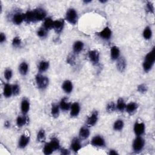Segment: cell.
<instances>
[{
    "mask_svg": "<svg viewBox=\"0 0 155 155\" xmlns=\"http://www.w3.org/2000/svg\"><path fill=\"white\" fill-rule=\"evenodd\" d=\"M155 61V49L154 47L145 56L143 66V69L145 72H149L154 63Z\"/></svg>",
    "mask_w": 155,
    "mask_h": 155,
    "instance_id": "1",
    "label": "cell"
},
{
    "mask_svg": "<svg viewBox=\"0 0 155 155\" xmlns=\"http://www.w3.org/2000/svg\"><path fill=\"white\" fill-rule=\"evenodd\" d=\"M78 14L75 9L73 8L68 9L65 15V20L72 25H75L78 21Z\"/></svg>",
    "mask_w": 155,
    "mask_h": 155,
    "instance_id": "2",
    "label": "cell"
},
{
    "mask_svg": "<svg viewBox=\"0 0 155 155\" xmlns=\"http://www.w3.org/2000/svg\"><path fill=\"white\" fill-rule=\"evenodd\" d=\"M35 80L38 89L41 90L46 89L49 84V79L48 78L41 74H38L35 76Z\"/></svg>",
    "mask_w": 155,
    "mask_h": 155,
    "instance_id": "3",
    "label": "cell"
},
{
    "mask_svg": "<svg viewBox=\"0 0 155 155\" xmlns=\"http://www.w3.org/2000/svg\"><path fill=\"white\" fill-rule=\"evenodd\" d=\"M145 145V141L141 137V136H137L134 139L132 147L134 152H139L142 151Z\"/></svg>",
    "mask_w": 155,
    "mask_h": 155,
    "instance_id": "4",
    "label": "cell"
},
{
    "mask_svg": "<svg viewBox=\"0 0 155 155\" xmlns=\"http://www.w3.org/2000/svg\"><path fill=\"white\" fill-rule=\"evenodd\" d=\"M91 145L96 147H105L106 143L104 138L102 136L96 135L91 141Z\"/></svg>",
    "mask_w": 155,
    "mask_h": 155,
    "instance_id": "5",
    "label": "cell"
},
{
    "mask_svg": "<svg viewBox=\"0 0 155 155\" xmlns=\"http://www.w3.org/2000/svg\"><path fill=\"white\" fill-rule=\"evenodd\" d=\"M33 11L34 13V18H35V22L42 21L46 18L47 13L44 9L38 8Z\"/></svg>",
    "mask_w": 155,
    "mask_h": 155,
    "instance_id": "6",
    "label": "cell"
},
{
    "mask_svg": "<svg viewBox=\"0 0 155 155\" xmlns=\"http://www.w3.org/2000/svg\"><path fill=\"white\" fill-rule=\"evenodd\" d=\"M145 130V124L143 123L136 122L134 125L133 130L136 136H142Z\"/></svg>",
    "mask_w": 155,
    "mask_h": 155,
    "instance_id": "7",
    "label": "cell"
},
{
    "mask_svg": "<svg viewBox=\"0 0 155 155\" xmlns=\"http://www.w3.org/2000/svg\"><path fill=\"white\" fill-rule=\"evenodd\" d=\"M98 111H93L90 116L87 118V125L89 127L94 126L98 122Z\"/></svg>",
    "mask_w": 155,
    "mask_h": 155,
    "instance_id": "8",
    "label": "cell"
},
{
    "mask_svg": "<svg viewBox=\"0 0 155 155\" xmlns=\"http://www.w3.org/2000/svg\"><path fill=\"white\" fill-rule=\"evenodd\" d=\"M89 58L93 64H97L99 61V53L96 50H90L88 54Z\"/></svg>",
    "mask_w": 155,
    "mask_h": 155,
    "instance_id": "9",
    "label": "cell"
},
{
    "mask_svg": "<svg viewBox=\"0 0 155 155\" xmlns=\"http://www.w3.org/2000/svg\"><path fill=\"white\" fill-rule=\"evenodd\" d=\"M112 30L109 27H105L99 33V36L101 38L104 40H109L112 37Z\"/></svg>",
    "mask_w": 155,
    "mask_h": 155,
    "instance_id": "10",
    "label": "cell"
},
{
    "mask_svg": "<svg viewBox=\"0 0 155 155\" xmlns=\"http://www.w3.org/2000/svg\"><path fill=\"white\" fill-rule=\"evenodd\" d=\"M82 148V145L81 143V140L78 137H75L74 139L72 141L71 145V150L77 153Z\"/></svg>",
    "mask_w": 155,
    "mask_h": 155,
    "instance_id": "11",
    "label": "cell"
},
{
    "mask_svg": "<svg viewBox=\"0 0 155 155\" xmlns=\"http://www.w3.org/2000/svg\"><path fill=\"white\" fill-rule=\"evenodd\" d=\"M116 67L118 70L120 72H123L126 70L127 67V62L124 57H119L117 60Z\"/></svg>",
    "mask_w": 155,
    "mask_h": 155,
    "instance_id": "12",
    "label": "cell"
},
{
    "mask_svg": "<svg viewBox=\"0 0 155 155\" xmlns=\"http://www.w3.org/2000/svg\"><path fill=\"white\" fill-rule=\"evenodd\" d=\"M30 142V136L23 134L20 137L18 142V147L19 148L23 149L26 148Z\"/></svg>",
    "mask_w": 155,
    "mask_h": 155,
    "instance_id": "13",
    "label": "cell"
},
{
    "mask_svg": "<svg viewBox=\"0 0 155 155\" xmlns=\"http://www.w3.org/2000/svg\"><path fill=\"white\" fill-rule=\"evenodd\" d=\"M71 103L68 101L67 98H63L60 103V109L64 112H67L71 110Z\"/></svg>",
    "mask_w": 155,
    "mask_h": 155,
    "instance_id": "14",
    "label": "cell"
},
{
    "mask_svg": "<svg viewBox=\"0 0 155 155\" xmlns=\"http://www.w3.org/2000/svg\"><path fill=\"white\" fill-rule=\"evenodd\" d=\"M73 88V86L72 82L70 80H65L62 83V89L64 91V92L67 94H69L72 92Z\"/></svg>",
    "mask_w": 155,
    "mask_h": 155,
    "instance_id": "15",
    "label": "cell"
},
{
    "mask_svg": "<svg viewBox=\"0 0 155 155\" xmlns=\"http://www.w3.org/2000/svg\"><path fill=\"white\" fill-rule=\"evenodd\" d=\"M29 122L28 117L23 115V116H19L16 119V125L18 127H22L25 125H27Z\"/></svg>",
    "mask_w": 155,
    "mask_h": 155,
    "instance_id": "16",
    "label": "cell"
},
{
    "mask_svg": "<svg viewBox=\"0 0 155 155\" xmlns=\"http://www.w3.org/2000/svg\"><path fill=\"white\" fill-rule=\"evenodd\" d=\"M90 130L87 127H82L81 128L79 133V137L81 140H84L88 138L90 136Z\"/></svg>",
    "mask_w": 155,
    "mask_h": 155,
    "instance_id": "17",
    "label": "cell"
},
{
    "mask_svg": "<svg viewBox=\"0 0 155 155\" xmlns=\"http://www.w3.org/2000/svg\"><path fill=\"white\" fill-rule=\"evenodd\" d=\"M81 110V107L78 102H74L71 107V117H76L79 115Z\"/></svg>",
    "mask_w": 155,
    "mask_h": 155,
    "instance_id": "18",
    "label": "cell"
},
{
    "mask_svg": "<svg viewBox=\"0 0 155 155\" xmlns=\"http://www.w3.org/2000/svg\"><path fill=\"white\" fill-rule=\"evenodd\" d=\"M13 23L16 25H20L24 21V14L21 13H15L12 18Z\"/></svg>",
    "mask_w": 155,
    "mask_h": 155,
    "instance_id": "19",
    "label": "cell"
},
{
    "mask_svg": "<svg viewBox=\"0 0 155 155\" xmlns=\"http://www.w3.org/2000/svg\"><path fill=\"white\" fill-rule=\"evenodd\" d=\"M64 21L63 20H58L54 21L53 29L57 33H60L64 29Z\"/></svg>",
    "mask_w": 155,
    "mask_h": 155,
    "instance_id": "20",
    "label": "cell"
},
{
    "mask_svg": "<svg viewBox=\"0 0 155 155\" xmlns=\"http://www.w3.org/2000/svg\"><path fill=\"white\" fill-rule=\"evenodd\" d=\"M30 110V102L26 98H23L21 104V110L23 115H26Z\"/></svg>",
    "mask_w": 155,
    "mask_h": 155,
    "instance_id": "21",
    "label": "cell"
},
{
    "mask_svg": "<svg viewBox=\"0 0 155 155\" xmlns=\"http://www.w3.org/2000/svg\"><path fill=\"white\" fill-rule=\"evenodd\" d=\"M137 109H138V104L136 102H131L128 104H126V110L129 114H133L137 110Z\"/></svg>",
    "mask_w": 155,
    "mask_h": 155,
    "instance_id": "22",
    "label": "cell"
},
{
    "mask_svg": "<svg viewBox=\"0 0 155 155\" xmlns=\"http://www.w3.org/2000/svg\"><path fill=\"white\" fill-rule=\"evenodd\" d=\"M111 59L113 61L117 60L120 57V50L117 46H113L110 49Z\"/></svg>",
    "mask_w": 155,
    "mask_h": 155,
    "instance_id": "23",
    "label": "cell"
},
{
    "mask_svg": "<svg viewBox=\"0 0 155 155\" xmlns=\"http://www.w3.org/2000/svg\"><path fill=\"white\" fill-rule=\"evenodd\" d=\"M3 95L4 97L8 98L11 97V96L13 95L12 92V85H10L9 84H4V89H3Z\"/></svg>",
    "mask_w": 155,
    "mask_h": 155,
    "instance_id": "24",
    "label": "cell"
},
{
    "mask_svg": "<svg viewBox=\"0 0 155 155\" xmlns=\"http://www.w3.org/2000/svg\"><path fill=\"white\" fill-rule=\"evenodd\" d=\"M60 104H57V103H54L52 104L51 108V114L52 115L54 118H58L60 115Z\"/></svg>",
    "mask_w": 155,
    "mask_h": 155,
    "instance_id": "25",
    "label": "cell"
},
{
    "mask_svg": "<svg viewBox=\"0 0 155 155\" xmlns=\"http://www.w3.org/2000/svg\"><path fill=\"white\" fill-rule=\"evenodd\" d=\"M24 21L29 24L35 22V18H34L33 10L27 11L26 13H24Z\"/></svg>",
    "mask_w": 155,
    "mask_h": 155,
    "instance_id": "26",
    "label": "cell"
},
{
    "mask_svg": "<svg viewBox=\"0 0 155 155\" xmlns=\"http://www.w3.org/2000/svg\"><path fill=\"white\" fill-rule=\"evenodd\" d=\"M126 104L123 98H119L117 101V104L116 105V109L120 112H123L126 110Z\"/></svg>",
    "mask_w": 155,
    "mask_h": 155,
    "instance_id": "27",
    "label": "cell"
},
{
    "mask_svg": "<svg viewBox=\"0 0 155 155\" xmlns=\"http://www.w3.org/2000/svg\"><path fill=\"white\" fill-rule=\"evenodd\" d=\"M19 72L20 74L23 76H26L29 72V65L27 62H23L20 64L19 66Z\"/></svg>",
    "mask_w": 155,
    "mask_h": 155,
    "instance_id": "28",
    "label": "cell"
},
{
    "mask_svg": "<svg viewBox=\"0 0 155 155\" xmlns=\"http://www.w3.org/2000/svg\"><path fill=\"white\" fill-rule=\"evenodd\" d=\"M84 43L80 41H76L74 43L73 49L75 54H79L84 48Z\"/></svg>",
    "mask_w": 155,
    "mask_h": 155,
    "instance_id": "29",
    "label": "cell"
},
{
    "mask_svg": "<svg viewBox=\"0 0 155 155\" xmlns=\"http://www.w3.org/2000/svg\"><path fill=\"white\" fill-rule=\"evenodd\" d=\"M54 22V21H53L51 18H46L44 20L43 27L47 30H50L51 29H53Z\"/></svg>",
    "mask_w": 155,
    "mask_h": 155,
    "instance_id": "30",
    "label": "cell"
},
{
    "mask_svg": "<svg viewBox=\"0 0 155 155\" xmlns=\"http://www.w3.org/2000/svg\"><path fill=\"white\" fill-rule=\"evenodd\" d=\"M49 67V62L46 61H42L40 62L38 65V71L40 73L46 72Z\"/></svg>",
    "mask_w": 155,
    "mask_h": 155,
    "instance_id": "31",
    "label": "cell"
},
{
    "mask_svg": "<svg viewBox=\"0 0 155 155\" xmlns=\"http://www.w3.org/2000/svg\"><path fill=\"white\" fill-rule=\"evenodd\" d=\"M124 126V123L122 119H118L114 123L113 129L115 131H121Z\"/></svg>",
    "mask_w": 155,
    "mask_h": 155,
    "instance_id": "32",
    "label": "cell"
},
{
    "mask_svg": "<svg viewBox=\"0 0 155 155\" xmlns=\"http://www.w3.org/2000/svg\"><path fill=\"white\" fill-rule=\"evenodd\" d=\"M50 144H51V147H53L54 151L58 150L60 149V143L57 137H52V138L50 140Z\"/></svg>",
    "mask_w": 155,
    "mask_h": 155,
    "instance_id": "33",
    "label": "cell"
},
{
    "mask_svg": "<svg viewBox=\"0 0 155 155\" xmlns=\"http://www.w3.org/2000/svg\"><path fill=\"white\" fill-rule=\"evenodd\" d=\"M54 150L53 147H51L50 143H47L45 144L44 148H43L44 154H45L46 155H49L52 153L54 152Z\"/></svg>",
    "mask_w": 155,
    "mask_h": 155,
    "instance_id": "34",
    "label": "cell"
},
{
    "mask_svg": "<svg viewBox=\"0 0 155 155\" xmlns=\"http://www.w3.org/2000/svg\"><path fill=\"white\" fill-rule=\"evenodd\" d=\"M143 37H144V39L147 40L151 39V38L152 37V31L150 27L147 26L144 29V32H143Z\"/></svg>",
    "mask_w": 155,
    "mask_h": 155,
    "instance_id": "35",
    "label": "cell"
},
{
    "mask_svg": "<svg viewBox=\"0 0 155 155\" xmlns=\"http://www.w3.org/2000/svg\"><path fill=\"white\" fill-rule=\"evenodd\" d=\"M46 132L45 130L43 129L40 130L37 134V141L40 143H43L46 141Z\"/></svg>",
    "mask_w": 155,
    "mask_h": 155,
    "instance_id": "36",
    "label": "cell"
},
{
    "mask_svg": "<svg viewBox=\"0 0 155 155\" xmlns=\"http://www.w3.org/2000/svg\"><path fill=\"white\" fill-rule=\"evenodd\" d=\"M37 35L41 38H45L47 35V30L42 27L38 30Z\"/></svg>",
    "mask_w": 155,
    "mask_h": 155,
    "instance_id": "37",
    "label": "cell"
},
{
    "mask_svg": "<svg viewBox=\"0 0 155 155\" xmlns=\"http://www.w3.org/2000/svg\"><path fill=\"white\" fill-rule=\"evenodd\" d=\"M21 40L20 39V37H16L13 39L12 41V46L14 47H20L21 45Z\"/></svg>",
    "mask_w": 155,
    "mask_h": 155,
    "instance_id": "38",
    "label": "cell"
},
{
    "mask_svg": "<svg viewBox=\"0 0 155 155\" xmlns=\"http://www.w3.org/2000/svg\"><path fill=\"white\" fill-rule=\"evenodd\" d=\"M116 109V105L115 103L113 102H109V104H107V107H106V110L109 113H112V112H113Z\"/></svg>",
    "mask_w": 155,
    "mask_h": 155,
    "instance_id": "39",
    "label": "cell"
},
{
    "mask_svg": "<svg viewBox=\"0 0 155 155\" xmlns=\"http://www.w3.org/2000/svg\"><path fill=\"white\" fill-rule=\"evenodd\" d=\"M12 92H13V95L17 96L19 95L20 92V85L17 84H13L12 85Z\"/></svg>",
    "mask_w": 155,
    "mask_h": 155,
    "instance_id": "40",
    "label": "cell"
},
{
    "mask_svg": "<svg viewBox=\"0 0 155 155\" xmlns=\"http://www.w3.org/2000/svg\"><path fill=\"white\" fill-rule=\"evenodd\" d=\"M13 75V72L10 69V68H7L4 72V78L6 79V81H9Z\"/></svg>",
    "mask_w": 155,
    "mask_h": 155,
    "instance_id": "41",
    "label": "cell"
},
{
    "mask_svg": "<svg viewBox=\"0 0 155 155\" xmlns=\"http://www.w3.org/2000/svg\"><path fill=\"white\" fill-rule=\"evenodd\" d=\"M147 90H148L147 86L145 84H144L140 85L138 87H137V91H138L140 93H146Z\"/></svg>",
    "mask_w": 155,
    "mask_h": 155,
    "instance_id": "42",
    "label": "cell"
},
{
    "mask_svg": "<svg viewBox=\"0 0 155 155\" xmlns=\"http://www.w3.org/2000/svg\"><path fill=\"white\" fill-rule=\"evenodd\" d=\"M147 10L150 13H154V7L151 2H148L146 6Z\"/></svg>",
    "mask_w": 155,
    "mask_h": 155,
    "instance_id": "43",
    "label": "cell"
},
{
    "mask_svg": "<svg viewBox=\"0 0 155 155\" xmlns=\"http://www.w3.org/2000/svg\"><path fill=\"white\" fill-rule=\"evenodd\" d=\"M6 40V35L4 33H1V35H0V43L3 44L4 42H5Z\"/></svg>",
    "mask_w": 155,
    "mask_h": 155,
    "instance_id": "44",
    "label": "cell"
},
{
    "mask_svg": "<svg viewBox=\"0 0 155 155\" xmlns=\"http://www.w3.org/2000/svg\"><path fill=\"white\" fill-rule=\"evenodd\" d=\"M61 153L62 154H64V155H67V154H69L71 153L70 151L68 150H67V149H62L61 150Z\"/></svg>",
    "mask_w": 155,
    "mask_h": 155,
    "instance_id": "45",
    "label": "cell"
},
{
    "mask_svg": "<svg viewBox=\"0 0 155 155\" xmlns=\"http://www.w3.org/2000/svg\"><path fill=\"white\" fill-rule=\"evenodd\" d=\"M67 62L69 63V64H73V63H75V61H74V58H73V57H68V59H67Z\"/></svg>",
    "mask_w": 155,
    "mask_h": 155,
    "instance_id": "46",
    "label": "cell"
},
{
    "mask_svg": "<svg viewBox=\"0 0 155 155\" xmlns=\"http://www.w3.org/2000/svg\"><path fill=\"white\" fill-rule=\"evenodd\" d=\"M109 154H110V155H116V154H118V152H117L116 150H110V151H109Z\"/></svg>",
    "mask_w": 155,
    "mask_h": 155,
    "instance_id": "47",
    "label": "cell"
},
{
    "mask_svg": "<svg viewBox=\"0 0 155 155\" xmlns=\"http://www.w3.org/2000/svg\"><path fill=\"white\" fill-rule=\"evenodd\" d=\"M5 127H9L10 126V123L9 121H8V120H7V121H6L5 123V124H4Z\"/></svg>",
    "mask_w": 155,
    "mask_h": 155,
    "instance_id": "48",
    "label": "cell"
},
{
    "mask_svg": "<svg viewBox=\"0 0 155 155\" xmlns=\"http://www.w3.org/2000/svg\"><path fill=\"white\" fill-rule=\"evenodd\" d=\"M90 2H91V1H84V3H86V4H88V3H90Z\"/></svg>",
    "mask_w": 155,
    "mask_h": 155,
    "instance_id": "49",
    "label": "cell"
},
{
    "mask_svg": "<svg viewBox=\"0 0 155 155\" xmlns=\"http://www.w3.org/2000/svg\"><path fill=\"white\" fill-rule=\"evenodd\" d=\"M106 2H107V1H100V3H104Z\"/></svg>",
    "mask_w": 155,
    "mask_h": 155,
    "instance_id": "50",
    "label": "cell"
}]
</instances>
